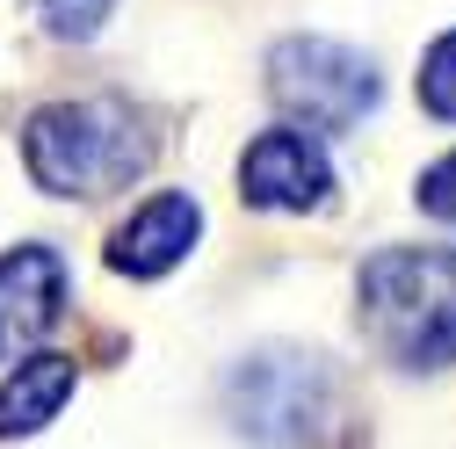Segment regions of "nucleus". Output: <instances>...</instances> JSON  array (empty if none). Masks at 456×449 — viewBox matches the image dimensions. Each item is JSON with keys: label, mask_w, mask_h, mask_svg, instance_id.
I'll use <instances>...</instances> for the list:
<instances>
[{"label": "nucleus", "mask_w": 456, "mask_h": 449, "mask_svg": "<svg viewBox=\"0 0 456 449\" xmlns=\"http://www.w3.org/2000/svg\"><path fill=\"white\" fill-rule=\"evenodd\" d=\"M355 319L398 370L456 363V247H384L355 275Z\"/></svg>", "instance_id": "nucleus-1"}, {"label": "nucleus", "mask_w": 456, "mask_h": 449, "mask_svg": "<svg viewBox=\"0 0 456 449\" xmlns=\"http://www.w3.org/2000/svg\"><path fill=\"white\" fill-rule=\"evenodd\" d=\"M152 138L124 102H51L22 124V167L51 196H109L131 175H145Z\"/></svg>", "instance_id": "nucleus-2"}, {"label": "nucleus", "mask_w": 456, "mask_h": 449, "mask_svg": "<svg viewBox=\"0 0 456 449\" xmlns=\"http://www.w3.org/2000/svg\"><path fill=\"white\" fill-rule=\"evenodd\" d=\"M224 420L261 449H305L333 420V370L305 348H254L224 370Z\"/></svg>", "instance_id": "nucleus-3"}, {"label": "nucleus", "mask_w": 456, "mask_h": 449, "mask_svg": "<svg viewBox=\"0 0 456 449\" xmlns=\"http://www.w3.org/2000/svg\"><path fill=\"white\" fill-rule=\"evenodd\" d=\"M268 94L290 117V131H355L377 109V66L333 37H282L268 51Z\"/></svg>", "instance_id": "nucleus-4"}, {"label": "nucleus", "mask_w": 456, "mask_h": 449, "mask_svg": "<svg viewBox=\"0 0 456 449\" xmlns=\"http://www.w3.org/2000/svg\"><path fill=\"white\" fill-rule=\"evenodd\" d=\"M240 196L254 210H319L333 196V159L312 131L275 124L240 152Z\"/></svg>", "instance_id": "nucleus-5"}, {"label": "nucleus", "mask_w": 456, "mask_h": 449, "mask_svg": "<svg viewBox=\"0 0 456 449\" xmlns=\"http://www.w3.org/2000/svg\"><path fill=\"white\" fill-rule=\"evenodd\" d=\"M66 298H73V275H66L59 247L0 254V363L22 355L29 341H44V333L66 319Z\"/></svg>", "instance_id": "nucleus-6"}, {"label": "nucleus", "mask_w": 456, "mask_h": 449, "mask_svg": "<svg viewBox=\"0 0 456 449\" xmlns=\"http://www.w3.org/2000/svg\"><path fill=\"white\" fill-rule=\"evenodd\" d=\"M196 240H203V203H196L189 189H159V196H145L117 233H109V268L152 283V275L182 268Z\"/></svg>", "instance_id": "nucleus-7"}, {"label": "nucleus", "mask_w": 456, "mask_h": 449, "mask_svg": "<svg viewBox=\"0 0 456 449\" xmlns=\"http://www.w3.org/2000/svg\"><path fill=\"white\" fill-rule=\"evenodd\" d=\"M73 384H80L73 355H22V363H15V377L0 384V442H22V435H44L51 420L66 413V399H73Z\"/></svg>", "instance_id": "nucleus-8"}, {"label": "nucleus", "mask_w": 456, "mask_h": 449, "mask_svg": "<svg viewBox=\"0 0 456 449\" xmlns=\"http://www.w3.org/2000/svg\"><path fill=\"white\" fill-rule=\"evenodd\" d=\"M420 109L435 124H456V29H442L435 44H428V59H420Z\"/></svg>", "instance_id": "nucleus-9"}, {"label": "nucleus", "mask_w": 456, "mask_h": 449, "mask_svg": "<svg viewBox=\"0 0 456 449\" xmlns=\"http://www.w3.org/2000/svg\"><path fill=\"white\" fill-rule=\"evenodd\" d=\"M37 15H44V29L59 44H87L109 15H117V0H37Z\"/></svg>", "instance_id": "nucleus-10"}, {"label": "nucleus", "mask_w": 456, "mask_h": 449, "mask_svg": "<svg viewBox=\"0 0 456 449\" xmlns=\"http://www.w3.org/2000/svg\"><path fill=\"white\" fill-rule=\"evenodd\" d=\"M413 203L442 224H456V152H442L435 167H420V182H413Z\"/></svg>", "instance_id": "nucleus-11"}]
</instances>
